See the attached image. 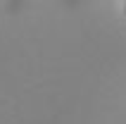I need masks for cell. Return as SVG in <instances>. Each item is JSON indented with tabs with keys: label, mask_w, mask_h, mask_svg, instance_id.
<instances>
[{
	"label": "cell",
	"mask_w": 126,
	"mask_h": 124,
	"mask_svg": "<svg viewBox=\"0 0 126 124\" xmlns=\"http://www.w3.org/2000/svg\"><path fill=\"white\" fill-rule=\"evenodd\" d=\"M124 12H126V5H124Z\"/></svg>",
	"instance_id": "cell-1"
}]
</instances>
